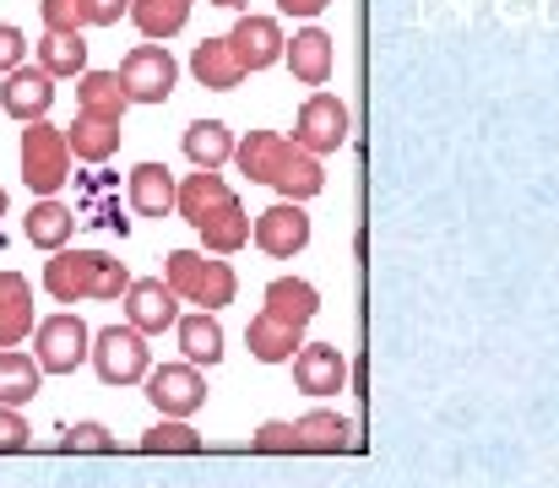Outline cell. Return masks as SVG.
<instances>
[{
  "mask_svg": "<svg viewBox=\"0 0 559 488\" xmlns=\"http://www.w3.org/2000/svg\"><path fill=\"white\" fill-rule=\"evenodd\" d=\"M66 147H71L76 163H109L120 153V120H104V115H82L76 109V120L66 131Z\"/></svg>",
  "mask_w": 559,
  "mask_h": 488,
  "instance_id": "19",
  "label": "cell"
},
{
  "mask_svg": "<svg viewBox=\"0 0 559 488\" xmlns=\"http://www.w3.org/2000/svg\"><path fill=\"white\" fill-rule=\"evenodd\" d=\"M120 87L131 104H169L175 82H180V60L164 49V44H136L126 60H120Z\"/></svg>",
  "mask_w": 559,
  "mask_h": 488,
  "instance_id": "6",
  "label": "cell"
},
{
  "mask_svg": "<svg viewBox=\"0 0 559 488\" xmlns=\"http://www.w3.org/2000/svg\"><path fill=\"white\" fill-rule=\"evenodd\" d=\"M190 76H195L201 87H212V93H234V87L245 82V66L234 60L228 38H201V44L190 49Z\"/></svg>",
  "mask_w": 559,
  "mask_h": 488,
  "instance_id": "18",
  "label": "cell"
},
{
  "mask_svg": "<svg viewBox=\"0 0 559 488\" xmlns=\"http://www.w3.org/2000/svg\"><path fill=\"white\" fill-rule=\"evenodd\" d=\"M66 179H71L66 131L49 126V120H33V126L22 131V185H27L33 195H55Z\"/></svg>",
  "mask_w": 559,
  "mask_h": 488,
  "instance_id": "4",
  "label": "cell"
},
{
  "mask_svg": "<svg viewBox=\"0 0 559 488\" xmlns=\"http://www.w3.org/2000/svg\"><path fill=\"white\" fill-rule=\"evenodd\" d=\"M93 353V331L82 316H49L33 325V358L44 374H76Z\"/></svg>",
  "mask_w": 559,
  "mask_h": 488,
  "instance_id": "5",
  "label": "cell"
},
{
  "mask_svg": "<svg viewBox=\"0 0 559 488\" xmlns=\"http://www.w3.org/2000/svg\"><path fill=\"white\" fill-rule=\"evenodd\" d=\"M175 174H169V163H136L131 168V206L142 212V217H169L175 212Z\"/></svg>",
  "mask_w": 559,
  "mask_h": 488,
  "instance_id": "23",
  "label": "cell"
},
{
  "mask_svg": "<svg viewBox=\"0 0 559 488\" xmlns=\"http://www.w3.org/2000/svg\"><path fill=\"white\" fill-rule=\"evenodd\" d=\"M283 153H288V136L283 131H250L245 142H234V163H239V174L250 185H272Z\"/></svg>",
  "mask_w": 559,
  "mask_h": 488,
  "instance_id": "22",
  "label": "cell"
},
{
  "mask_svg": "<svg viewBox=\"0 0 559 488\" xmlns=\"http://www.w3.org/2000/svg\"><path fill=\"white\" fill-rule=\"evenodd\" d=\"M126 87L115 71H82L76 76V109L82 115H104V120H126Z\"/></svg>",
  "mask_w": 559,
  "mask_h": 488,
  "instance_id": "27",
  "label": "cell"
},
{
  "mask_svg": "<svg viewBox=\"0 0 559 488\" xmlns=\"http://www.w3.org/2000/svg\"><path fill=\"white\" fill-rule=\"evenodd\" d=\"M250 451H261V456H272V451H299V445H294V424H261V429L250 435Z\"/></svg>",
  "mask_w": 559,
  "mask_h": 488,
  "instance_id": "36",
  "label": "cell"
},
{
  "mask_svg": "<svg viewBox=\"0 0 559 488\" xmlns=\"http://www.w3.org/2000/svg\"><path fill=\"white\" fill-rule=\"evenodd\" d=\"M164 283H169V294L180 299V305H195V310H223V305H234V266L223 261V255H206V250H175L169 255V266H164Z\"/></svg>",
  "mask_w": 559,
  "mask_h": 488,
  "instance_id": "2",
  "label": "cell"
},
{
  "mask_svg": "<svg viewBox=\"0 0 559 488\" xmlns=\"http://www.w3.org/2000/svg\"><path fill=\"white\" fill-rule=\"evenodd\" d=\"M126 16L136 22V33H142L147 44H164V38H175L190 22V0H131Z\"/></svg>",
  "mask_w": 559,
  "mask_h": 488,
  "instance_id": "29",
  "label": "cell"
},
{
  "mask_svg": "<svg viewBox=\"0 0 559 488\" xmlns=\"http://www.w3.org/2000/svg\"><path fill=\"white\" fill-rule=\"evenodd\" d=\"M38 16H44V33H82V27H93L87 22V0H38Z\"/></svg>",
  "mask_w": 559,
  "mask_h": 488,
  "instance_id": "34",
  "label": "cell"
},
{
  "mask_svg": "<svg viewBox=\"0 0 559 488\" xmlns=\"http://www.w3.org/2000/svg\"><path fill=\"white\" fill-rule=\"evenodd\" d=\"M294 445H299V451L337 456V451H348V445H354V424H348L343 413H326V407H316V413H305V418L294 424Z\"/></svg>",
  "mask_w": 559,
  "mask_h": 488,
  "instance_id": "25",
  "label": "cell"
},
{
  "mask_svg": "<svg viewBox=\"0 0 559 488\" xmlns=\"http://www.w3.org/2000/svg\"><path fill=\"white\" fill-rule=\"evenodd\" d=\"M272 321L283 325H305L321 316V294H316V283H305V277H277V283H266V305H261Z\"/></svg>",
  "mask_w": 559,
  "mask_h": 488,
  "instance_id": "17",
  "label": "cell"
},
{
  "mask_svg": "<svg viewBox=\"0 0 559 488\" xmlns=\"http://www.w3.org/2000/svg\"><path fill=\"white\" fill-rule=\"evenodd\" d=\"M147 402L164 418H190L206 407V380L195 364H158V369H147Z\"/></svg>",
  "mask_w": 559,
  "mask_h": 488,
  "instance_id": "9",
  "label": "cell"
},
{
  "mask_svg": "<svg viewBox=\"0 0 559 488\" xmlns=\"http://www.w3.org/2000/svg\"><path fill=\"white\" fill-rule=\"evenodd\" d=\"M93 369H98V380L104 385H142L147 380V369H153V347H147V336L142 331H131V325H104V331H93Z\"/></svg>",
  "mask_w": 559,
  "mask_h": 488,
  "instance_id": "3",
  "label": "cell"
},
{
  "mask_svg": "<svg viewBox=\"0 0 559 488\" xmlns=\"http://www.w3.org/2000/svg\"><path fill=\"white\" fill-rule=\"evenodd\" d=\"M71 228H76V212H71L66 201H55V195H38V201L27 206V217H22L27 245H38V250H49V255L71 245Z\"/></svg>",
  "mask_w": 559,
  "mask_h": 488,
  "instance_id": "16",
  "label": "cell"
},
{
  "mask_svg": "<svg viewBox=\"0 0 559 488\" xmlns=\"http://www.w3.org/2000/svg\"><path fill=\"white\" fill-rule=\"evenodd\" d=\"M0 217H5V185H0Z\"/></svg>",
  "mask_w": 559,
  "mask_h": 488,
  "instance_id": "42",
  "label": "cell"
},
{
  "mask_svg": "<svg viewBox=\"0 0 559 488\" xmlns=\"http://www.w3.org/2000/svg\"><path fill=\"white\" fill-rule=\"evenodd\" d=\"M250 239H255L272 261H294V255L310 245V212H305V201H277V206L255 212Z\"/></svg>",
  "mask_w": 559,
  "mask_h": 488,
  "instance_id": "8",
  "label": "cell"
},
{
  "mask_svg": "<svg viewBox=\"0 0 559 488\" xmlns=\"http://www.w3.org/2000/svg\"><path fill=\"white\" fill-rule=\"evenodd\" d=\"M22 55H27V38H22V27L0 22V76H5V71H16V66H22Z\"/></svg>",
  "mask_w": 559,
  "mask_h": 488,
  "instance_id": "38",
  "label": "cell"
},
{
  "mask_svg": "<svg viewBox=\"0 0 559 488\" xmlns=\"http://www.w3.org/2000/svg\"><path fill=\"white\" fill-rule=\"evenodd\" d=\"M190 5H195V0H190Z\"/></svg>",
  "mask_w": 559,
  "mask_h": 488,
  "instance_id": "43",
  "label": "cell"
},
{
  "mask_svg": "<svg viewBox=\"0 0 559 488\" xmlns=\"http://www.w3.org/2000/svg\"><path fill=\"white\" fill-rule=\"evenodd\" d=\"M0 109L11 115V120H22V126H33V120H44L49 109H55V76H44V71H5V87H0Z\"/></svg>",
  "mask_w": 559,
  "mask_h": 488,
  "instance_id": "14",
  "label": "cell"
},
{
  "mask_svg": "<svg viewBox=\"0 0 559 488\" xmlns=\"http://www.w3.org/2000/svg\"><path fill=\"white\" fill-rule=\"evenodd\" d=\"M142 451H175V456H195L201 451V435L190 429L186 418H164V424H153L147 435H142Z\"/></svg>",
  "mask_w": 559,
  "mask_h": 488,
  "instance_id": "33",
  "label": "cell"
},
{
  "mask_svg": "<svg viewBox=\"0 0 559 488\" xmlns=\"http://www.w3.org/2000/svg\"><path fill=\"white\" fill-rule=\"evenodd\" d=\"M180 147H186V158L195 168H223V163L234 158V131L223 120H195Z\"/></svg>",
  "mask_w": 559,
  "mask_h": 488,
  "instance_id": "32",
  "label": "cell"
},
{
  "mask_svg": "<svg viewBox=\"0 0 559 488\" xmlns=\"http://www.w3.org/2000/svg\"><path fill=\"white\" fill-rule=\"evenodd\" d=\"M44 391V369L38 358L16 353V347H0V407H22Z\"/></svg>",
  "mask_w": 559,
  "mask_h": 488,
  "instance_id": "28",
  "label": "cell"
},
{
  "mask_svg": "<svg viewBox=\"0 0 559 488\" xmlns=\"http://www.w3.org/2000/svg\"><path fill=\"white\" fill-rule=\"evenodd\" d=\"M38 71L44 76H82L87 71V44H82V33H44L38 38Z\"/></svg>",
  "mask_w": 559,
  "mask_h": 488,
  "instance_id": "31",
  "label": "cell"
},
{
  "mask_svg": "<svg viewBox=\"0 0 559 488\" xmlns=\"http://www.w3.org/2000/svg\"><path fill=\"white\" fill-rule=\"evenodd\" d=\"M294 385L305 396H337L348 391V358L337 342H299L294 353Z\"/></svg>",
  "mask_w": 559,
  "mask_h": 488,
  "instance_id": "11",
  "label": "cell"
},
{
  "mask_svg": "<svg viewBox=\"0 0 559 488\" xmlns=\"http://www.w3.org/2000/svg\"><path fill=\"white\" fill-rule=\"evenodd\" d=\"M212 5H223V11H245L250 0H212Z\"/></svg>",
  "mask_w": 559,
  "mask_h": 488,
  "instance_id": "41",
  "label": "cell"
},
{
  "mask_svg": "<svg viewBox=\"0 0 559 488\" xmlns=\"http://www.w3.org/2000/svg\"><path fill=\"white\" fill-rule=\"evenodd\" d=\"M299 342H305V331H299V325L272 321L266 310L245 325V347H250V358H261V364H288V358L299 353Z\"/></svg>",
  "mask_w": 559,
  "mask_h": 488,
  "instance_id": "26",
  "label": "cell"
},
{
  "mask_svg": "<svg viewBox=\"0 0 559 488\" xmlns=\"http://www.w3.org/2000/svg\"><path fill=\"white\" fill-rule=\"evenodd\" d=\"M201 245H206V255H234V250H245L250 245V212L239 206V195H228L201 228Z\"/></svg>",
  "mask_w": 559,
  "mask_h": 488,
  "instance_id": "24",
  "label": "cell"
},
{
  "mask_svg": "<svg viewBox=\"0 0 559 488\" xmlns=\"http://www.w3.org/2000/svg\"><path fill=\"white\" fill-rule=\"evenodd\" d=\"M33 429L22 418V407H0V451H27Z\"/></svg>",
  "mask_w": 559,
  "mask_h": 488,
  "instance_id": "37",
  "label": "cell"
},
{
  "mask_svg": "<svg viewBox=\"0 0 559 488\" xmlns=\"http://www.w3.org/2000/svg\"><path fill=\"white\" fill-rule=\"evenodd\" d=\"M131 288L126 261L104 255V250H55V261H44V294L55 305H82V299H120Z\"/></svg>",
  "mask_w": 559,
  "mask_h": 488,
  "instance_id": "1",
  "label": "cell"
},
{
  "mask_svg": "<svg viewBox=\"0 0 559 488\" xmlns=\"http://www.w3.org/2000/svg\"><path fill=\"white\" fill-rule=\"evenodd\" d=\"M33 336V283L22 272H0V347Z\"/></svg>",
  "mask_w": 559,
  "mask_h": 488,
  "instance_id": "20",
  "label": "cell"
},
{
  "mask_svg": "<svg viewBox=\"0 0 559 488\" xmlns=\"http://www.w3.org/2000/svg\"><path fill=\"white\" fill-rule=\"evenodd\" d=\"M228 49H234V60L245 66V76L277 66V60H283V27H277V16L239 11V22H234V33H228Z\"/></svg>",
  "mask_w": 559,
  "mask_h": 488,
  "instance_id": "12",
  "label": "cell"
},
{
  "mask_svg": "<svg viewBox=\"0 0 559 488\" xmlns=\"http://www.w3.org/2000/svg\"><path fill=\"white\" fill-rule=\"evenodd\" d=\"M126 11H131V0H87V22L93 27H115Z\"/></svg>",
  "mask_w": 559,
  "mask_h": 488,
  "instance_id": "39",
  "label": "cell"
},
{
  "mask_svg": "<svg viewBox=\"0 0 559 488\" xmlns=\"http://www.w3.org/2000/svg\"><path fill=\"white\" fill-rule=\"evenodd\" d=\"M348 131H354L348 104H343L337 93H310L305 109H299V126H294V147L326 158V153H337V147L348 142Z\"/></svg>",
  "mask_w": 559,
  "mask_h": 488,
  "instance_id": "7",
  "label": "cell"
},
{
  "mask_svg": "<svg viewBox=\"0 0 559 488\" xmlns=\"http://www.w3.org/2000/svg\"><path fill=\"white\" fill-rule=\"evenodd\" d=\"M283 60H288L294 82H305V87H326V82H332V66H337L332 33H321V27H299L294 38H283Z\"/></svg>",
  "mask_w": 559,
  "mask_h": 488,
  "instance_id": "13",
  "label": "cell"
},
{
  "mask_svg": "<svg viewBox=\"0 0 559 488\" xmlns=\"http://www.w3.org/2000/svg\"><path fill=\"white\" fill-rule=\"evenodd\" d=\"M228 195H234V190H228V179H223L217 168H195V174H186V179L175 185V212L186 217L190 228H201Z\"/></svg>",
  "mask_w": 559,
  "mask_h": 488,
  "instance_id": "15",
  "label": "cell"
},
{
  "mask_svg": "<svg viewBox=\"0 0 559 488\" xmlns=\"http://www.w3.org/2000/svg\"><path fill=\"white\" fill-rule=\"evenodd\" d=\"M175 336L186 347V364H217L223 358V325L212 310H195V316H180L175 321Z\"/></svg>",
  "mask_w": 559,
  "mask_h": 488,
  "instance_id": "30",
  "label": "cell"
},
{
  "mask_svg": "<svg viewBox=\"0 0 559 488\" xmlns=\"http://www.w3.org/2000/svg\"><path fill=\"white\" fill-rule=\"evenodd\" d=\"M120 299H126V325L142 331V336H164L180 321V299L169 294L164 277H131V288Z\"/></svg>",
  "mask_w": 559,
  "mask_h": 488,
  "instance_id": "10",
  "label": "cell"
},
{
  "mask_svg": "<svg viewBox=\"0 0 559 488\" xmlns=\"http://www.w3.org/2000/svg\"><path fill=\"white\" fill-rule=\"evenodd\" d=\"M272 190H277L283 201H310V195H321V190H326V168H321L316 153H305V147H294V142H288V153H283V163H277Z\"/></svg>",
  "mask_w": 559,
  "mask_h": 488,
  "instance_id": "21",
  "label": "cell"
},
{
  "mask_svg": "<svg viewBox=\"0 0 559 488\" xmlns=\"http://www.w3.org/2000/svg\"><path fill=\"white\" fill-rule=\"evenodd\" d=\"M60 451H93V456H109L115 451V435L104 424H71L60 435Z\"/></svg>",
  "mask_w": 559,
  "mask_h": 488,
  "instance_id": "35",
  "label": "cell"
},
{
  "mask_svg": "<svg viewBox=\"0 0 559 488\" xmlns=\"http://www.w3.org/2000/svg\"><path fill=\"white\" fill-rule=\"evenodd\" d=\"M326 5H332V0H277V11H283V16H305V22H310V16H321Z\"/></svg>",
  "mask_w": 559,
  "mask_h": 488,
  "instance_id": "40",
  "label": "cell"
}]
</instances>
